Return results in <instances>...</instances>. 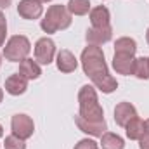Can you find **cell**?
<instances>
[{
	"mask_svg": "<svg viewBox=\"0 0 149 149\" xmlns=\"http://www.w3.org/2000/svg\"><path fill=\"white\" fill-rule=\"evenodd\" d=\"M92 85L95 88H99L101 92H104V94H111V92H114L118 88V81H116V78L111 76V74H106L104 78H101L99 81H95Z\"/></svg>",
	"mask_w": 149,
	"mask_h": 149,
	"instance_id": "20",
	"label": "cell"
},
{
	"mask_svg": "<svg viewBox=\"0 0 149 149\" xmlns=\"http://www.w3.org/2000/svg\"><path fill=\"white\" fill-rule=\"evenodd\" d=\"M5 35H7V21H5L3 12L0 10V47H3L5 43Z\"/></svg>",
	"mask_w": 149,
	"mask_h": 149,
	"instance_id": "24",
	"label": "cell"
},
{
	"mask_svg": "<svg viewBox=\"0 0 149 149\" xmlns=\"http://www.w3.org/2000/svg\"><path fill=\"white\" fill-rule=\"evenodd\" d=\"M146 40H148V43H149V28H148V31H146Z\"/></svg>",
	"mask_w": 149,
	"mask_h": 149,
	"instance_id": "28",
	"label": "cell"
},
{
	"mask_svg": "<svg viewBox=\"0 0 149 149\" xmlns=\"http://www.w3.org/2000/svg\"><path fill=\"white\" fill-rule=\"evenodd\" d=\"M135 50H137V43H135L134 38L121 37L114 42V52L116 54H130V56H134Z\"/></svg>",
	"mask_w": 149,
	"mask_h": 149,
	"instance_id": "17",
	"label": "cell"
},
{
	"mask_svg": "<svg viewBox=\"0 0 149 149\" xmlns=\"http://www.w3.org/2000/svg\"><path fill=\"white\" fill-rule=\"evenodd\" d=\"M38 2H40V3H43V2H50V0H38Z\"/></svg>",
	"mask_w": 149,
	"mask_h": 149,
	"instance_id": "31",
	"label": "cell"
},
{
	"mask_svg": "<svg viewBox=\"0 0 149 149\" xmlns=\"http://www.w3.org/2000/svg\"><path fill=\"white\" fill-rule=\"evenodd\" d=\"M66 7L71 12V16H85L90 12V0H70Z\"/></svg>",
	"mask_w": 149,
	"mask_h": 149,
	"instance_id": "19",
	"label": "cell"
},
{
	"mask_svg": "<svg viewBox=\"0 0 149 149\" xmlns=\"http://www.w3.org/2000/svg\"><path fill=\"white\" fill-rule=\"evenodd\" d=\"M78 104H80V116L90 121L104 120V111L97 101V92L92 85H83L78 92Z\"/></svg>",
	"mask_w": 149,
	"mask_h": 149,
	"instance_id": "2",
	"label": "cell"
},
{
	"mask_svg": "<svg viewBox=\"0 0 149 149\" xmlns=\"http://www.w3.org/2000/svg\"><path fill=\"white\" fill-rule=\"evenodd\" d=\"M139 148L141 149H149V134L148 132L139 139Z\"/></svg>",
	"mask_w": 149,
	"mask_h": 149,
	"instance_id": "25",
	"label": "cell"
},
{
	"mask_svg": "<svg viewBox=\"0 0 149 149\" xmlns=\"http://www.w3.org/2000/svg\"><path fill=\"white\" fill-rule=\"evenodd\" d=\"M109 19H111V14L108 10V7L104 5H97L94 9H90V23L94 28H104V26H109Z\"/></svg>",
	"mask_w": 149,
	"mask_h": 149,
	"instance_id": "14",
	"label": "cell"
},
{
	"mask_svg": "<svg viewBox=\"0 0 149 149\" xmlns=\"http://www.w3.org/2000/svg\"><path fill=\"white\" fill-rule=\"evenodd\" d=\"M134 64H135V59L134 56L130 54H116L114 52V57H113V68L118 74H134Z\"/></svg>",
	"mask_w": 149,
	"mask_h": 149,
	"instance_id": "10",
	"label": "cell"
},
{
	"mask_svg": "<svg viewBox=\"0 0 149 149\" xmlns=\"http://www.w3.org/2000/svg\"><path fill=\"white\" fill-rule=\"evenodd\" d=\"M135 116H137V109L134 108V104H130V102L116 104V108H114V121H116V125L127 127V123L130 120H134Z\"/></svg>",
	"mask_w": 149,
	"mask_h": 149,
	"instance_id": "11",
	"label": "cell"
},
{
	"mask_svg": "<svg viewBox=\"0 0 149 149\" xmlns=\"http://www.w3.org/2000/svg\"><path fill=\"white\" fill-rule=\"evenodd\" d=\"M2 99H3V92H2V88H0V102H2Z\"/></svg>",
	"mask_w": 149,
	"mask_h": 149,
	"instance_id": "30",
	"label": "cell"
},
{
	"mask_svg": "<svg viewBox=\"0 0 149 149\" xmlns=\"http://www.w3.org/2000/svg\"><path fill=\"white\" fill-rule=\"evenodd\" d=\"M31 50V43L24 35H14L9 38V42L3 47V57L12 63H21L28 57Z\"/></svg>",
	"mask_w": 149,
	"mask_h": 149,
	"instance_id": "4",
	"label": "cell"
},
{
	"mask_svg": "<svg viewBox=\"0 0 149 149\" xmlns=\"http://www.w3.org/2000/svg\"><path fill=\"white\" fill-rule=\"evenodd\" d=\"M28 88V78H24L21 73L10 74L5 80V92L10 95H21Z\"/></svg>",
	"mask_w": 149,
	"mask_h": 149,
	"instance_id": "12",
	"label": "cell"
},
{
	"mask_svg": "<svg viewBox=\"0 0 149 149\" xmlns=\"http://www.w3.org/2000/svg\"><path fill=\"white\" fill-rule=\"evenodd\" d=\"M17 14L23 19H38L43 14V7L38 0H21L17 3Z\"/></svg>",
	"mask_w": 149,
	"mask_h": 149,
	"instance_id": "8",
	"label": "cell"
},
{
	"mask_svg": "<svg viewBox=\"0 0 149 149\" xmlns=\"http://www.w3.org/2000/svg\"><path fill=\"white\" fill-rule=\"evenodd\" d=\"M10 128H12V134L21 137V139H30L35 132V123L33 120L28 116V114H14L12 120H10Z\"/></svg>",
	"mask_w": 149,
	"mask_h": 149,
	"instance_id": "5",
	"label": "cell"
},
{
	"mask_svg": "<svg viewBox=\"0 0 149 149\" xmlns=\"http://www.w3.org/2000/svg\"><path fill=\"white\" fill-rule=\"evenodd\" d=\"M146 132L149 134V120H146Z\"/></svg>",
	"mask_w": 149,
	"mask_h": 149,
	"instance_id": "27",
	"label": "cell"
},
{
	"mask_svg": "<svg viewBox=\"0 0 149 149\" xmlns=\"http://www.w3.org/2000/svg\"><path fill=\"white\" fill-rule=\"evenodd\" d=\"M113 37V28L111 26H104V28H90V30H87V42H88V45H97V47H101L102 43H108Z\"/></svg>",
	"mask_w": 149,
	"mask_h": 149,
	"instance_id": "9",
	"label": "cell"
},
{
	"mask_svg": "<svg viewBox=\"0 0 149 149\" xmlns=\"http://www.w3.org/2000/svg\"><path fill=\"white\" fill-rule=\"evenodd\" d=\"M56 64H57V70H59L61 73H73L74 70H76V66H78V61H76V57H74L70 50L63 49V50L57 54Z\"/></svg>",
	"mask_w": 149,
	"mask_h": 149,
	"instance_id": "13",
	"label": "cell"
},
{
	"mask_svg": "<svg viewBox=\"0 0 149 149\" xmlns=\"http://www.w3.org/2000/svg\"><path fill=\"white\" fill-rule=\"evenodd\" d=\"M74 123L76 127L83 132V134H88L92 137H102L108 130V123L106 120H101V121H90V120H85L81 118L80 114L74 116Z\"/></svg>",
	"mask_w": 149,
	"mask_h": 149,
	"instance_id": "7",
	"label": "cell"
},
{
	"mask_svg": "<svg viewBox=\"0 0 149 149\" xmlns=\"http://www.w3.org/2000/svg\"><path fill=\"white\" fill-rule=\"evenodd\" d=\"M80 61H81L83 73L92 80V83H95L101 78H104L106 74H109L106 61H104V52L97 45H87L81 52Z\"/></svg>",
	"mask_w": 149,
	"mask_h": 149,
	"instance_id": "1",
	"label": "cell"
},
{
	"mask_svg": "<svg viewBox=\"0 0 149 149\" xmlns=\"http://www.w3.org/2000/svg\"><path fill=\"white\" fill-rule=\"evenodd\" d=\"M19 73L23 74L24 78H28V80H37L38 76L42 74V70H40V64L37 61L26 57L24 61L19 63Z\"/></svg>",
	"mask_w": 149,
	"mask_h": 149,
	"instance_id": "16",
	"label": "cell"
},
{
	"mask_svg": "<svg viewBox=\"0 0 149 149\" xmlns=\"http://www.w3.org/2000/svg\"><path fill=\"white\" fill-rule=\"evenodd\" d=\"M101 146H102V149H123L125 148V141L118 134L106 132L101 137Z\"/></svg>",
	"mask_w": 149,
	"mask_h": 149,
	"instance_id": "18",
	"label": "cell"
},
{
	"mask_svg": "<svg viewBox=\"0 0 149 149\" xmlns=\"http://www.w3.org/2000/svg\"><path fill=\"white\" fill-rule=\"evenodd\" d=\"M2 57H3V56H2V54H0V66H2Z\"/></svg>",
	"mask_w": 149,
	"mask_h": 149,
	"instance_id": "32",
	"label": "cell"
},
{
	"mask_svg": "<svg viewBox=\"0 0 149 149\" xmlns=\"http://www.w3.org/2000/svg\"><path fill=\"white\" fill-rule=\"evenodd\" d=\"M125 132H127V137L130 141H139L144 134H146V121L141 120L139 116H135L134 120H130L125 127Z\"/></svg>",
	"mask_w": 149,
	"mask_h": 149,
	"instance_id": "15",
	"label": "cell"
},
{
	"mask_svg": "<svg viewBox=\"0 0 149 149\" xmlns=\"http://www.w3.org/2000/svg\"><path fill=\"white\" fill-rule=\"evenodd\" d=\"M3 148L5 149H26V144H24V139H21V137L10 134V135L5 137V141H3Z\"/></svg>",
	"mask_w": 149,
	"mask_h": 149,
	"instance_id": "22",
	"label": "cell"
},
{
	"mask_svg": "<svg viewBox=\"0 0 149 149\" xmlns=\"http://www.w3.org/2000/svg\"><path fill=\"white\" fill-rule=\"evenodd\" d=\"M0 137H3V128H2V125H0Z\"/></svg>",
	"mask_w": 149,
	"mask_h": 149,
	"instance_id": "29",
	"label": "cell"
},
{
	"mask_svg": "<svg viewBox=\"0 0 149 149\" xmlns=\"http://www.w3.org/2000/svg\"><path fill=\"white\" fill-rule=\"evenodd\" d=\"M71 21L73 19H71V12L68 10V7L57 3V5H50L47 9V14L40 21V26L45 33H56L59 30L70 28Z\"/></svg>",
	"mask_w": 149,
	"mask_h": 149,
	"instance_id": "3",
	"label": "cell"
},
{
	"mask_svg": "<svg viewBox=\"0 0 149 149\" xmlns=\"http://www.w3.org/2000/svg\"><path fill=\"white\" fill-rule=\"evenodd\" d=\"M56 56V43L50 38L43 37L35 43V61L38 64H50Z\"/></svg>",
	"mask_w": 149,
	"mask_h": 149,
	"instance_id": "6",
	"label": "cell"
},
{
	"mask_svg": "<svg viewBox=\"0 0 149 149\" xmlns=\"http://www.w3.org/2000/svg\"><path fill=\"white\" fill-rule=\"evenodd\" d=\"M134 76L139 80H149V57H137L134 64Z\"/></svg>",
	"mask_w": 149,
	"mask_h": 149,
	"instance_id": "21",
	"label": "cell"
},
{
	"mask_svg": "<svg viewBox=\"0 0 149 149\" xmlns=\"http://www.w3.org/2000/svg\"><path fill=\"white\" fill-rule=\"evenodd\" d=\"M12 3V0H0V9H7Z\"/></svg>",
	"mask_w": 149,
	"mask_h": 149,
	"instance_id": "26",
	"label": "cell"
},
{
	"mask_svg": "<svg viewBox=\"0 0 149 149\" xmlns=\"http://www.w3.org/2000/svg\"><path fill=\"white\" fill-rule=\"evenodd\" d=\"M74 149H99V144L95 142V141H92V139H81Z\"/></svg>",
	"mask_w": 149,
	"mask_h": 149,
	"instance_id": "23",
	"label": "cell"
}]
</instances>
